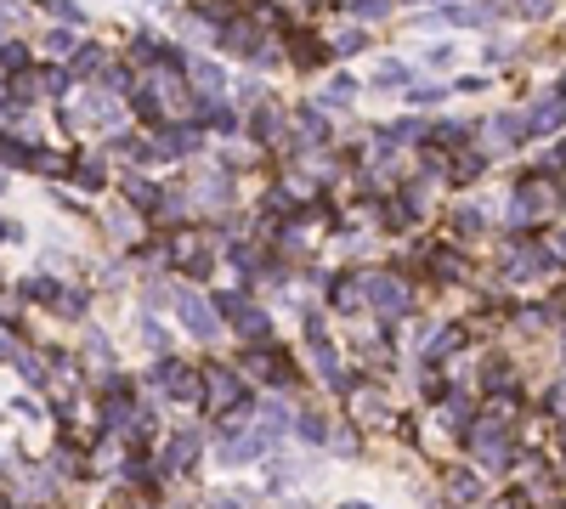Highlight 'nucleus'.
Here are the masks:
<instances>
[{
    "label": "nucleus",
    "instance_id": "f257e3e1",
    "mask_svg": "<svg viewBox=\"0 0 566 509\" xmlns=\"http://www.w3.org/2000/svg\"><path fill=\"white\" fill-rule=\"evenodd\" d=\"M198 391H204L210 419H233L238 408H250V391H243V379L233 374V368H221V362H210L204 374H198Z\"/></svg>",
    "mask_w": 566,
    "mask_h": 509
},
{
    "label": "nucleus",
    "instance_id": "f03ea898",
    "mask_svg": "<svg viewBox=\"0 0 566 509\" xmlns=\"http://www.w3.org/2000/svg\"><path fill=\"white\" fill-rule=\"evenodd\" d=\"M555 204H561V187H555V181H549V176H527L522 187H515V227L544 221Z\"/></svg>",
    "mask_w": 566,
    "mask_h": 509
},
{
    "label": "nucleus",
    "instance_id": "7ed1b4c3",
    "mask_svg": "<svg viewBox=\"0 0 566 509\" xmlns=\"http://www.w3.org/2000/svg\"><path fill=\"white\" fill-rule=\"evenodd\" d=\"M216 312L233 322V329L243 334V339H261V346H272V322H267V312L261 306H250L243 295H216Z\"/></svg>",
    "mask_w": 566,
    "mask_h": 509
},
{
    "label": "nucleus",
    "instance_id": "20e7f679",
    "mask_svg": "<svg viewBox=\"0 0 566 509\" xmlns=\"http://www.w3.org/2000/svg\"><path fill=\"white\" fill-rule=\"evenodd\" d=\"M470 453H476L487 470L510 465V430H504V419H476L470 425Z\"/></svg>",
    "mask_w": 566,
    "mask_h": 509
},
{
    "label": "nucleus",
    "instance_id": "39448f33",
    "mask_svg": "<svg viewBox=\"0 0 566 509\" xmlns=\"http://www.w3.org/2000/svg\"><path fill=\"white\" fill-rule=\"evenodd\" d=\"M153 385H159L171 402H193V396H198V368L176 362V357H159V362H153Z\"/></svg>",
    "mask_w": 566,
    "mask_h": 509
},
{
    "label": "nucleus",
    "instance_id": "423d86ee",
    "mask_svg": "<svg viewBox=\"0 0 566 509\" xmlns=\"http://www.w3.org/2000/svg\"><path fill=\"white\" fill-rule=\"evenodd\" d=\"M243 368H250L255 379H267V385H278V391H289V385H295V362L283 357L278 346H255L250 357H243Z\"/></svg>",
    "mask_w": 566,
    "mask_h": 509
},
{
    "label": "nucleus",
    "instance_id": "0eeeda50",
    "mask_svg": "<svg viewBox=\"0 0 566 509\" xmlns=\"http://www.w3.org/2000/svg\"><path fill=\"white\" fill-rule=\"evenodd\" d=\"M363 295H369L386 317H403L408 306H414V300H408V289H403V277H386V272H363Z\"/></svg>",
    "mask_w": 566,
    "mask_h": 509
},
{
    "label": "nucleus",
    "instance_id": "6e6552de",
    "mask_svg": "<svg viewBox=\"0 0 566 509\" xmlns=\"http://www.w3.org/2000/svg\"><path fill=\"white\" fill-rule=\"evenodd\" d=\"M171 306L181 312V322H187L198 339H216V334H221V312H216L210 300H198V295H176Z\"/></svg>",
    "mask_w": 566,
    "mask_h": 509
},
{
    "label": "nucleus",
    "instance_id": "1a4fd4ad",
    "mask_svg": "<svg viewBox=\"0 0 566 509\" xmlns=\"http://www.w3.org/2000/svg\"><path fill=\"white\" fill-rule=\"evenodd\" d=\"M549 272V250H538V243H522V250H510V260H504V277L510 283H527V277Z\"/></svg>",
    "mask_w": 566,
    "mask_h": 509
},
{
    "label": "nucleus",
    "instance_id": "9d476101",
    "mask_svg": "<svg viewBox=\"0 0 566 509\" xmlns=\"http://www.w3.org/2000/svg\"><path fill=\"white\" fill-rule=\"evenodd\" d=\"M198 447H204V436L198 430H176L171 436V447H164V475H181V470H193V458H198Z\"/></svg>",
    "mask_w": 566,
    "mask_h": 509
},
{
    "label": "nucleus",
    "instance_id": "9b49d317",
    "mask_svg": "<svg viewBox=\"0 0 566 509\" xmlns=\"http://www.w3.org/2000/svg\"><path fill=\"white\" fill-rule=\"evenodd\" d=\"M561 125H566V97H544L538 107H532V119H527L532 136H549V131H561Z\"/></svg>",
    "mask_w": 566,
    "mask_h": 509
},
{
    "label": "nucleus",
    "instance_id": "f8f14e48",
    "mask_svg": "<svg viewBox=\"0 0 566 509\" xmlns=\"http://www.w3.org/2000/svg\"><path fill=\"white\" fill-rule=\"evenodd\" d=\"M267 447H272V430L261 425L250 441H227V447H221V465H250V458H261V453H267Z\"/></svg>",
    "mask_w": 566,
    "mask_h": 509
},
{
    "label": "nucleus",
    "instance_id": "ddd939ff",
    "mask_svg": "<svg viewBox=\"0 0 566 509\" xmlns=\"http://www.w3.org/2000/svg\"><path fill=\"white\" fill-rule=\"evenodd\" d=\"M346 396H351V413H357L363 425H379V419H386V396H379L374 385H357V391H346Z\"/></svg>",
    "mask_w": 566,
    "mask_h": 509
},
{
    "label": "nucleus",
    "instance_id": "4468645a",
    "mask_svg": "<svg viewBox=\"0 0 566 509\" xmlns=\"http://www.w3.org/2000/svg\"><path fill=\"white\" fill-rule=\"evenodd\" d=\"M52 481H57L52 470H28L23 481H18V498H28V504H52V498H57V487H52Z\"/></svg>",
    "mask_w": 566,
    "mask_h": 509
},
{
    "label": "nucleus",
    "instance_id": "2eb2a0df",
    "mask_svg": "<svg viewBox=\"0 0 566 509\" xmlns=\"http://www.w3.org/2000/svg\"><path fill=\"white\" fill-rule=\"evenodd\" d=\"M85 300H91L85 289H63V283H57V300H52V312H57V317H68V322H85V312H91Z\"/></svg>",
    "mask_w": 566,
    "mask_h": 509
},
{
    "label": "nucleus",
    "instance_id": "dca6fc26",
    "mask_svg": "<svg viewBox=\"0 0 566 509\" xmlns=\"http://www.w3.org/2000/svg\"><path fill=\"white\" fill-rule=\"evenodd\" d=\"M374 85L379 91H408V85H414V80H408V63H403V57H386V63L374 68Z\"/></svg>",
    "mask_w": 566,
    "mask_h": 509
},
{
    "label": "nucleus",
    "instance_id": "f3484780",
    "mask_svg": "<svg viewBox=\"0 0 566 509\" xmlns=\"http://www.w3.org/2000/svg\"><path fill=\"white\" fill-rule=\"evenodd\" d=\"M357 295H363V277H340V283L329 289V306H334V312H357V306H363Z\"/></svg>",
    "mask_w": 566,
    "mask_h": 509
},
{
    "label": "nucleus",
    "instance_id": "a211bd4d",
    "mask_svg": "<svg viewBox=\"0 0 566 509\" xmlns=\"http://www.w3.org/2000/svg\"><path fill=\"white\" fill-rule=\"evenodd\" d=\"M448 492H453V504H470V498H482V481H476V470H448Z\"/></svg>",
    "mask_w": 566,
    "mask_h": 509
},
{
    "label": "nucleus",
    "instance_id": "6ab92c4d",
    "mask_svg": "<svg viewBox=\"0 0 566 509\" xmlns=\"http://www.w3.org/2000/svg\"><path fill=\"white\" fill-rule=\"evenodd\" d=\"M458 339H465V329H442L436 339H425V362H442V357H453V351H458Z\"/></svg>",
    "mask_w": 566,
    "mask_h": 509
},
{
    "label": "nucleus",
    "instance_id": "aec40b11",
    "mask_svg": "<svg viewBox=\"0 0 566 509\" xmlns=\"http://www.w3.org/2000/svg\"><path fill=\"white\" fill-rule=\"evenodd\" d=\"M12 368H18V374L35 385V391H45V385H52V368H45L40 357H28V351H18V362H12Z\"/></svg>",
    "mask_w": 566,
    "mask_h": 509
},
{
    "label": "nucleus",
    "instance_id": "412c9836",
    "mask_svg": "<svg viewBox=\"0 0 566 509\" xmlns=\"http://www.w3.org/2000/svg\"><path fill=\"white\" fill-rule=\"evenodd\" d=\"M97 68H102V52H97V45H85V52H74V63L63 74H68V80H91Z\"/></svg>",
    "mask_w": 566,
    "mask_h": 509
},
{
    "label": "nucleus",
    "instance_id": "4be33fe9",
    "mask_svg": "<svg viewBox=\"0 0 566 509\" xmlns=\"http://www.w3.org/2000/svg\"><path fill=\"white\" fill-rule=\"evenodd\" d=\"M295 430H300V441H312V447H317V441H329L323 413H306V408H300V413H295Z\"/></svg>",
    "mask_w": 566,
    "mask_h": 509
},
{
    "label": "nucleus",
    "instance_id": "5701e85b",
    "mask_svg": "<svg viewBox=\"0 0 566 509\" xmlns=\"http://www.w3.org/2000/svg\"><path fill=\"white\" fill-rule=\"evenodd\" d=\"M74 176H80V187H85V193H97L102 181H108V170H102V159H80V170H74Z\"/></svg>",
    "mask_w": 566,
    "mask_h": 509
},
{
    "label": "nucleus",
    "instance_id": "b1692460",
    "mask_svg": "<svg viewBox=\"0 0 566 509\" xmlns=\"http://www.w3.org/2000/svg\"><path fill=\"white\" fill-rule=\"evenodd\" d=\"M431 266H436V277H448V283H458V277H465V260H458L453 250H436Z\"/></svg>",
    "mask_w": 566,
    "mask_h": 509
},
{
    "label": "nucleus",
    "instance_id": "393cba45",
    "mask_svg": "<svg viewBox=\"0 0 566 509\" xmlns=\"http://www.w3.org/2000/svg\"><path fill=\"white\" fill-rule=\"evenodd\" d=\"M204 125H210V131H221V136H233V131H238V119H233V107H221V102H210V114H204Z\"/></svg>",
    "mask_w": 566,
    "mask_h": 509
},
{
    "label": "nucleus",
    "instance_id": "a878e982",
    "mask_svg": "<svg viewBox=\"0 0 566 509\" xmlns=\"http://www.w3.org/2000/svg\"><path fill=\"white\" fill-rule=\"evenodd\" d=\"M142 339H147V351H153V357H171V334H164V329H153V317H142Z\"/></svg>",
    "mask_w": 566,
    "mask_h": 509
},
{
    "label": "nucleus",
    "instance_id": "bb28decb",
    "mask_svg": "<svg viewBox=\"0 0 566 509\" xmlns=\"http://www.w3.org/2000/svg\"><path fill=\"white\" fill-rule=\"evenodd\" d=\"M198 142H204V136H198V131H171V136H164L159 147H164V153H193Z\"/></svg>",
    "mask_w": 566,
    "mask_h": 509
},
{
    "label": "nucleus",
    "instance_id": "cd10ccee",
    "mask_svg": "<svg viewBox=\"0 0 566 509\" xmlns=\"http://www.w3.org/2000/svg\"><path fill=\"white\" fill-rule=\"evenodd\" d=\"M300 136H312V142H323V136H329V125H323L317 107H300Z\"/></svg>",
    "mask_w": 566,
    "mask_h": 509
},
{
    "label": "nucleus",
    "instance_id": "c85d7f7f",
    "mask_svg": "<svg viewBox=\"0 0 566 509\" xmlns=\"http://www.w3.org/2000/svg\"><path fill=\"white\" fill-rule=\"evenodd\" d=\"M250 131L261 136V142H272V136H278V107H261V114L250 119Z\"/></svg>",
    "mask_w": 566,
    "mask_h": 509
},
{
    "label": "nucleus",
    "instance_id": "c756f323",
    "mask_svg": "<svg viewBox=\"0 0 566 509\" xmlns=\"http://www.w3.org/2000/svg\"><path fill=\"white\" fill-rule=\"evenodd\" d=\"M510 12H522V18H549L555 12V0H504Z\"/></svg>",
    "mask_w": 566,
    "mask_h": 509
},
{
    "label": "nucleus",
    "instance_id": "7c9ffc66",
    "mask_svg": "<svg viewBox=\"0 0 566 509\" xmlns=\"http://www.w3.org/2000/svg\"><path fill=\"white\" fill-rule=\"evenodd\" d=\"M102 91H131V68H119V63H102Z\"/></svg>",
    "mask_w": 566,
    "mask_h": 509
},
{
    "label": "nucleus",
    "instance_id": "2f4dec72",
    "mask_svg": "<svg viewBox=\"0 0 566 509\" xmlns=\"http://www.w3.org/2000/svg\"><path fill=\"white\" fill-rule=\"evenodd\" d=\"M23 295H28V300H45V306H52V300H57V283H52V277H28V283H23Z\"/></svg>",
    "mask_w": 566,
    "mask_h": 509
},
{
    "label": "nucleus",
    "instance_id": "473e14b6",
    "mask_svg": "<svg viewBox=\"0 0 566 509\" xmlns=\"http://www.w3.org/2000/svg\"><path fill=\"white\" fill-rule=\"evenodd\" d=\"M74 45H80V40H74V28H52V35H45V52H57V57H68Z\"/></svg>",
    "mask_w": 566,
    "mask_h": 509
},
{
    "label": "nucleus",
    "instance_id": "72a5a7b5",
    "mask_svg": "<svg viewBox=\"0 0 566 509\" xmlns=\"http://www.w3.org/2000/svg\"><path fill=\"white\" fill-rule=\"evenodd\" d=\"M193 80L204 85L210 97H216V91H221V68H216V63H193Z\"/></svg>",
    "mask_w": 566,
    "mask_h": 509
},
{
    "label": "nucleus",
    "instance_id": "f704fd0d",
    "mask_svg": "<svg viewBox=\"0 0 566 509\" xmlns=\"http://www.w3.org/2000/svg\"><path fill=\"white\" fill-rule=\"evenodd\" d=\"M458 170H453V181H470V176H482V170H487V159H482V153H465V159H453Z\"/></svg>",
    "mask_w": 566,
    "mask_h": 509
},
{
    "label": "nucleus",
    "instance_id": "c9c22d12",
    "mask_svg": "<svg viewBox=\"0 0 566 509\" xmlns=\"http://www.w3.org/2000/svg\"><path fill=\"white\" fill-rule=\"evenodd\" d=\"M131 204H142V210H159V187H147V181H131Z\"/></svg>",
    "mask_w": 566,
    "mask_h": 509
},
{
    "label": "nucleus",
    "instance_id": "e433bc0d",
    "mask_svg": "<svg viewBox=\"0 0 566 509\" xmlns=\"http://www.w3.org/2000/svg\"><path fill=\"white\" fill-rule=\"evenodd\" d=\"M482 227H487L482 204H465V210H458V233H482Z\"/></svg>",
    "mask_w": 566,
    "mask_h": 509
},
{
    "label": "nucleus",
    "instance_id": "4c0bfd02",
    "mask_svg": "<svg viewBox=\"0 0 566 509\" xmlns=\"http://www.w3.org/2000/svg\"><path fill=\"white\" fill-rule=\"evenodd\" d=\"M431 136H436V147H458V142L470 136V125H436Z\"/></svg>",
    "mask_w": 566,
    "mask_h": 509
},
{
    "label": "nucleus",
    "instance_id": "58836bf2",
    "mask_svg": "<svg viewBox=\"0 0 566 509\" xmlns=\"http://www.w3.org/2000/svg\"><path fill=\"white\" fill-rule=\"evenodd\" d=\"M329 447L340 458H357V436H351V430H329Z\"/></svg>",
    "mask_w": 566,
    "mask_h": 509
},
{
    "label": "nucleus",
    "instance_id": "ea45409f",
    "mask_svg": "<svg viewBox=\"0 0 566 509\" xmlns=\"http://www.w3.org/2000/svg\"><path fill=\"white\" fill-rule=\"evenodd\" d=\"M323 97H329V102H351V97H357V80H346V74H340V80H329Z\"/></svg>",
    "mask_w": 566,
    "mask_h": 509
},
{
    "label": "nucleus",
    "instance_id": "a19ab883",
    "mask_svg": "<svg viewBox=\"0 0 566 509\" xmlns=\"http://www.w3.org/2000/svg\"><path fill=\"white\" fill-rule=\"evenodd\" d=\"M340 6L363 12V18H386V6H391V0H340Z\"/></svg>",
    "mask_w": 566,
    "mask_h": 509
},
{
    "label": "nucleus",
    "instance_id": "79ce46f5",
    "mask_svg": "<svg viewBox=\"0 0 566 509\" xmlns=\"http://www.w3.org/2000/svg\"><path fill=\"white\" fill-rule=\"evenodd\" d=\"M408 102H442V85H408Z\"/></svg>",
    "mask_w": 566,
    "mask_h": 509
},
{
    "label": "nucleus",
    "instance_id": "37998d69",
    "mask_svg": "<svg viewBox=\"0 0 566 509\" xmlns=\"http://www.w3.org/2000/svg\"><path fill=\"white\" fill-rule=\"evenodd\" d=\"M12 413H18V419H40V402H35V396H18Z\"/></svg>",
    "mask_w": 566,
    "mask_h": 509
},
{
    "label": "nucleus",
    "instance_id": "c03bdc74",
    "mask_svg": "<svg viewBox=\"0 0 566 509\" xmlns=\"http://www.w3.org/2000/svg\"><path fill=\"white\" fill-rule=\"evenodd\" d=\"M334 52H340V57H351V52H363V35H357V28H351V35H340V40H334Z\"/></svg>",
    "mask_w": 566,
    "mask_h": 509
},
{
    "label": "nucleus",
    "instance_id": "a18cd8bd",
    "mask_svg": "<svg viewBox=\"0 0 566 509\" xmlns=\"http://www.w3.org/2000/svg\"><path fill=\"white\" fill-rule=\"evenodd\" d=\"M0 362H18V346H12V334H0Z\"/></svg>",
    "mask_w": 566,
    "mask_h": 509
},
{
    "label": "nucleus",
    "instance_id": "49530a36",
    "mask_svg": "<svg viewBox=\"0 0 566 509\" xmlns=\"http://www.w3.org/2000/svg\"><path fill=\"white\" fill-rule=\"evenodd\" d=\"M6 40H12V12L0 6V45H6Z\"/></svg>",
    "mask_w": 566,
    "mask_h": 509
},
{
    "label": "nucleus",
    "instance_id": "de8ad7c7",
    "mask_svg": "<svg viewBox=\"0 0 566 509\" xmlns=\"http://www.w3.org/2000/svg\"><path fill=\"white\" fill-rule=\"evenodd\" d=\"M549 170H566V142H561L555 153H549Z\"/></svg>",
    "mask_w": 566,
    "mask_h": 509
},
{
    "label": "nucleus",
    "instance_id": "09e8293b",
    "mask_svg": "<svg viewBox=\"0 0 566 509\" xmlns=\"http://www.w3.org/2000/svg\"><path fill=\"white\" fill-rule=\"evenodd\" d=\"M210 509H243L238 498H210Z\"/></svg>",
    "mask_w": 566,
    "mask_h": 509
},
{
    "label": "nucleus",
    "instance_id": "8fccbe9b",
    "mask_svg": "<svg viewBox=\"0 0 566 509\" xmlns=\"http://www.w3.org/2000/svg\"><path fill=\"white\" fill-rule=\"evenodd\" d=\"M504 509H527V504H522V498H510V504H504Z\"/></svg>",
    "mask_w": 566,
    "mask_h": 509
},
{
    "label": "nucleus",
    "instance_id": "3c124183",
    "mask_svg": "<svg viewBox=\"0 0 566 509\" xmlns=\"http://www.w3.org/2000/svg\"><path fill=\"white\" fill-rule=\"evenodd\" d=\"M340 509H369V504H340Z\"/></svg>",
    "mask_w": 566,
    "mask_h": 509
},
{
    "label": "nucleus",
    "instance_id": "603ef678",
    "mask_svg": "<svg viewBox=\"0 0 566 509\" xmlns=\"http://www.w3.org/2000/svg\"><path fill=\"white\" fill-rule=\"evenodd\" d=\"M0 91H6V74H0Z\"/></svg>",
    "mask_w": 566,
    "mask_h": 509
},
{
    "label": "nucleus",
    "instance_id": "864d4df0",
    "mask_svg": "<svg viewBox=\"0 0 566 509\" xmlns=\"http://www.w3.org/2000/svg\"><path fill=\"white\" fill-rule=\"evenodd\" d=\"M0 187H6V176H0Z\"/></svg>",
    "mask_w": 566,
    "mask_h": 509
},
{
    "label": "nucleus",
    "instance_id": "5fc2aeb1",
    "mask_svg": "<svg viewBox=\"0 0 566 509\" xmlns=\"http://www.w3.org/2000/svg\"><path fill=\"white\" fill-rule=\"evenodd\" d=\"M295 509H306V504H295Z\"/></svg>",
    "mask_w": 566,
    "mask_h": 509
},
{
    "label": "nucleus",
    "instance_id": "6e6d98bb",
    "mask_svg": "<svg viewBox=\"0 0 566 509\" xmlns=\"http://www.w3.org/2000/svg\"><path fill=\"white\" fill-rule=\"evenodd\" d=\"M561 339H566V334H561Z\"/></svg>",
    "mask_w": 566,
    "mask_h": 509
}]
</instances>
